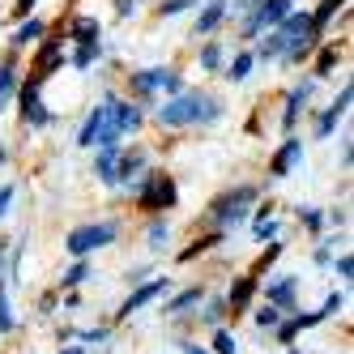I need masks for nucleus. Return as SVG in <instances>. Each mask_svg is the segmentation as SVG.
<instances>
[{
  "mask_svg": "<svg viewBox=\"0 0 354 354\" xmlns=\"http://www.w3.org/2000/svg\"><path fill=\"white\" fill-rule=\"evenodd\" d=\"M235 9H239V13H248V9H252V0H239V5H235Z\"/></svg>",
  "mask_w": 354,
  "mask_h": 354,
  "instance_id": "4c0bfd02",
  "label": "nucleus"
},
{
  "mask_svg": "<svg viewBox=\"0 0 354 354\" xmlns=\"http://www.w3.org/2000/svg\"><path fill=\"white\" fill-rule=\"evenodd\" d=\"M9 201H13V184H5V188H0V218H5V209H9Z\"/></svg>",
  "mask_w": 354,
  "mask_h": 354,
  "instance_id": "2f4dec72",
  "label": "nucleus"
},
{
  "mask_svg": "<svg viewBox=\"0 0 354 354\" xmlns=\"http://www.w3.org/2000/svg\"><path fill=\"white\" fill-rule=\"evenodd\" d=\"M248 68H252V56L243 52V56H235V60H231V68H226V77H231V82H243V77H248Z\"/></svg>",
  "mask_w": 354,
  "mask_h": 354,
  "instance_id": "4be33fe9",
  "label": "nucleus"
},
{
  "mask_svg": "<svg viewBox=\"0 0 354 354\" xmlns=\"http://www.w3.org/2000/svg\"><path fill=\"white\" fill-rule=\"evenodd\" d=\"M86 277H90V269H86V261H77V265L64 273V286H77V282H86Z\"/></svg>",
  "mask_w": 354,
  "mask_h": 354,
  "instance_id": "393cba45",
  "label": "nucleus"
},
{
  "mask_svg": "<svg viewBox=\"0 0 354 354\" xmlns=\"http://www.w3.org/2000/svg\"><path fill=\"white\" fill-rule=\"evenodd\" d=\"M133 9H137V0H120V13H124V17H129Z\"/></svg>",
  "mask_w": 354,
  "mask_h": 354,
  "instance_id": "c9c22d12",
  "label": "nucleus"
},
{
  "mask_svg": "<svg viewBox=\"0 0 354 354\" xmlns=\"http://www.w3.org/2000/svg\"><path fill=\"white\" fill-rule=\"evenodd\" d=\"M111 239H115V222H94V226H77V231L64 239V248L73 257H90L94 248H107Z\"/></svg>",
  "mask_w": 354,
  "mask_h": 354,
  "instance_id": "7ed1b4c3",
  "label": "nucleus"
},
{
  "mask_svg": "<svg viewBox=\"0 0 354 354\" xmlns=\"http://www.w3.org/2000/svg\"><path fill=\"white\" fill-rule=\"evenodd\" d=\"M133 90H137V94L180 90V73H175V68H145V73H133Z\"/></svg>",
  "mask_w": 354,
  "mask_h": 354,
  "instance_id": "423d86ee",
  "label": "nucleus"
},
{
  "mask_svg": "<svg viewBox=\"0 0 354 354\" xmlns=\"http://www.w3.org/2000/svg\"><path fill=\"white\" fill-rule=\"evenodd\" d=\"M308 94H312V86H299V90L290 94V107H286V115H282V124H286V129H290V124H295V115H299V107H303V103H308Z\"/></svg>",
  "mask_w": 354,
  "mask_h": 354,
  "instance_id": "a211bd4d",
  "label": "nucleus"
},
{
  "mask_svg": "<svg viewBox=\"0 0 354 354\" xmlns=\"http://www.w3.org/2000/svg\"><path fill=\"white\" fill-rule=\"evenodd\" d=\"M77 145H120V129H115V120H111V103L103 98V107H94L90 120H86V129L77 133Z\"/></svg>",
  "mask_w": 354,
  "mask_h": 354,
  "instance_id": "f03ea898",
  "label": "nucleus"
},
{
  "mask_svg": "<svg viewBox=\"0 0 354 354\" xmlns=\"http://www.w3.org/2000/svg\"><path fill=\"white\" fill-rule=\"evenodd\" d=\"M299 158H303V141H295V137H290V141L282 145V154L273 158V175H277V180H282V175H286V171H290V167H295Z\"/></svg>",
  "mask_w": 354,
  "mask_h": 354,
  "instance_id": "ddd939ff",
  "label": "nucleus"
},
{
  "mask_svg": "<svg viewBox=\"0 0 354 354\" xmlns=\"http://www.w3.org/2000/svg\"><path fill=\"white\" fill-rule=\"evenodd\" d=\"M162 290H167V277H154V282H145L137 295H129V303H124V312H120V316H133V312H141L145 303H154Z\"/></svg>",
  "mask_w": 354,
  "mask_h": 354,
  "instance_id": "9d476101",
  "label": "nucleus"
},
{
  "mask_svg": "<svg viewBox=\"0 0 354 354\" xmlns=\"http://www.w3.org/2000/svg\"><path fill=\"white\" fill-rule=\"evenodd\" d=\"M222 115V107L205 94H175L171 103L158 107V120L167 129H184V124H214Z\"/></svg>",
  "mask_w": 354,
  "mask_h": 354,
  "instance_id": "f257e3e1",
  "label": "nucleus"
},
{
  "mask_svg": "<svg viewBox=\"0 0 354 354\" xmlns=\"http://www.w3.org/2000/svg\"><path fill=\"white\" fill-rule=\"evenodd\" d=\"M39 35H43V21H26V26L13 35V43H17V47H26V43H35Z\"/></svg>",
  "mask_w": 354,
  "mask_h": 354,
  "instance_id": "412c9836",
  "label": "nucleus"
},
{
  "mask_svg": "<svg viewBox=\"0 0 354 354\" xmlns=\"http://www.w3.org/2000/svg\"><path fill=\"white\" fill-rule=\"evenodd\" d=\"M218 60H222V47H218V43H209L205 52H201V64H205V68H218Z\"/></svg>",
  "mask_w": 354,
  "mask_h": 354,
  "instance_id": "bb28decb",
  "label": "nucleus"
},
{
  "mask_svg": "<svg viewBox=\"0 0 354 354\" xmlns=\"http://www.w3.org/2000/svg\"><path fill=\"white\" fill-rule=\"evenodd\" d=\"M60 354H82V350H77V346H68V350H60Z\"/></svg>",
  "mask_w": 354,
  "mask_h": 354,
  "instance_id": "58836bf2",
  "label": "nucleus"
},
{
  "mask_svg": "<svg viewBox=\"0 0 354 354\" xmlns=\"http://www.w3.org/2000/svg\"><path fill=\"white\" fill-rule=\"evenodd\" d=\"M350 269H354V261H350V257H342V261H337V273H342V277H350Z\"/></svg>",
  "mask_w": 354,
  "mask_h": 354,
  "instance_id": "72a5a7b5",
  "label": "nucleus"
},
{
  "mask_svg": "<svg viewBox=\"0 0 354 354\" xmlns=\"http://www.w3.org/2000/svg\"><path fill=\"white\" fill-rule=\"evenodd\" d=\"M252 290H257V277H239V286L231 290V299H226V308L243 312V308H248V299H252Z\"/></svg>",
  "mask_w": 354,
  "mask_h": 354,
  "instance_id": "2eb2a0df",
  "label": "nucleus"
},
{
  "mask_svg": "<svg viewBox=\"0 0 354 354\" xmlns=\"http://www.w3.org/2000/svg\"><path fill=\"white\" fill-rule=\"evenodd\" d=\"M205 316H209V320H222V316H226V303H222V299H214V308H209Z\"/></svg>",
  "mask_w": 354,
  "mask_h": 354,
  "instance_id": "473e14b6",
  "label": "nucleus"
},
{
  "mask_svg": "<svg viewBox=\"0 0 354 354\" xmlns=\"http://www.w3.org/2000/svg\"><path fill=\"white\" fill-rule=\"evenodd\" d=\"M192 303H201V286L184 290L180 299H171V303H167V312H184V308H192Z\"/></svg>",
  "mask_w": 354,
  "mask_h": 354,
  "instance_id": "aec40b11",
  "label": "nucleus"
},
{
  "mask_svg": "<svg viewBox=\"0 0 354 354\" xmlns=\"http://www.w3.org/2000/svg\"><path fill=\"white\" fill-rule=\"evenodd\" d=\"M214 346H218V354H235V337L226 333V328H222V333L214 337Z\"/></svg>",
  "mask_w": 354,
  "mask_h": 354,
  "instance_id": "cd10ccee",
  "label": "nucleus"
},
{
  "mask_svg": "<svg viewBox=\"0 0 354 354\" xmlns=\"http://www.w3.org/2000/svg\"><path fill=\"white\" fill-rule=\"evenodd\" d=\"M290 295H295V282L286 277V282H277L273 290H269V299H277V303H290Z\"/></svg>",
  "mask_w": 354,
  "mask_h": 354,
  "instance_id": "a878e982",
  "label": "nucleus"
},
{
  "mask_svg": "<svg viewBox=\"0 0 354 354\" xmlns=\"http://www.w3.org/2000/svg\"><path fill=\"white\" fill-rule=\"evenodd\" d=\"M286 13H290V0H265V5L257 9V17L248 21V35H257L261 26H277Z\"/></svg>",
  "mask_w": 354,
  "mask_h": 354,
  "instance_id": "0eeeda50",
  "label": "nucleus"
},
{
  "mask_svg": "<svg viewBox=\"0 0 354 354\" xmlns=\"http://www.w3.org/2000/svg\"><path fill=\"white\" fill-rule=\"evenodd\" d=\"M21 120H26V124H35V129H43V124L52 120V115L43 111V98H39V82H30L26 90H21Z\"/></svg>",
  "mask_w": 354,
  "mask_h": 354,
  "instance_id": "6e6552de",
  "label": "nucleus"
},
{
  "mask_svg": "<svg viewBox=\"0 0 354 354\" xmlns=\"http://www.w3.org/2000/svg\"><path fill=\"white\" fill-rule=\"evenodd\" d=\"M333 64H337V52H333V47H328V52L320 56V64H316V73H320V77H324V73L333 68Z\"/></svg>",
  "mask_w": 354,
  "mask_h": 354,
  "instance_id": "c85d7f7f",
  "label": "nucleus"
},
{
  "mask_svg": "<svg viewBox=\"0 0 354 354\" xmlns=\"http://www.w3.org/2000/svg\"><path fill=\"white\" fill-rule=\"evenodd\" d=\"M257 320H261V324H277V312H273V308H265V312H261Z\"/></svg>",
  "mask_w": 354,
  "mask_h": 354,
  "instance_id": "f704fd0d",
  "label": "nucleus"
},
{
  "mask_svg": "<svg viewBox=\"0 0 354 354\" xmlns=\"http://www.w3.org/2000/svg\"><path fill=\"white\" fill-rule=\"evenodd\" d=\"M107 103H111V120H115L120 137H124V133H137V129H141V111H137L133 103H120V98H107Z\"/></svg>",
  "mask_w": 354,
  "mask_h": 354,
  "instance_id": "1a4fd4ad",
  "label": "nucleus"
},
{
  "mask_svg": "<svg viewBox=\"0 0 354 354\" xmlns=\"http://www.w3.org/2000/svg\"><path fill=\"white\" fill-rule=\"evenodd\" d=\"M115 171H120V145H103V149H98V162H94V175L103 184H120Z\"/></svg>",
  "mask_w": 354,
  "mask_h": 354,
  "instance_id": "9b49d317",
  "label": "nucleus"
},
{
  "mask_svg": "<svg viewBox=\"0 0 354 354\" xmlns=\"http://www.w3.org/2000/svg\"><path fill=\"white\" fill-rule=\"evenodd\" d=\"M342 5H346V0H320V9H316V17H312V30H316V39H320V30L328 26V17H333Z\"/></svg>",
  "mask_w": 354,
  "mask_h": 354,
  "instance_id": "dca6fc26",
  "label": "nucleus"
},
{
  "mask_svg": "<svg viewBox=\"0 0 354 354\" xmlns=\"http://www.w3.org/2000/svg\"><path fill=\"white\" fill-rule=\"evenodd\" d=\"M145 167V158L141 154H129V158H120V171H115V180H133V175Z\"/></svg>",
  "mask_w": 354,
  "mask_h": 354,
  "instance_id": "6ab92c4d",
  "label": "nucleus"
},
{
  "mask_svg": "<svg viewBox=\"0 0 354 354\" xmlns=\"http://www.w3.org/2000/svg\"><path fill=\"white\" fill-rule=\"evenodd\" d=\"M13 328V312H9V295H5V277H0V333Z\"/></svg>",
  "mask_w": 354,
  "mask_h": 354,
  "instance_id": "5701e85b",
  "label": "nucleus"
},
{
  "mask_svg": "<svg viewBox=\"0 0 354 354\" xmlns=\"http://www.w3.org/2000/svg\"><path fill=\"white\" fill-rule=\"evenodd\" d=\"M13 9H17V13H30V9H35V0H17Z\"/></svg>",
  "mask_w": 354,
  "mask_h": 354,
  "instance_id": "e433bc0d",
  "label": "nucleus"
},
{
  "mask_svg": "<svg viewBox=\"0 0 354 354\" xmlns=\"http://www.w3.org/2000/svg\"><path fill=\"white\" fill-rule=\"evenodd\" d=\"M222 17H226V0H209V9L196 17V35H209V30L218 26V21H222Z\"/></svg>",
  "mask_w": 354,
  "mask_h": 354,
  "instance_id": "4468645a",
  "label": "nucleus"
},
{
  "mask_svg": "<svg viewBox=\"0 0 354 354\" xmlns=\"http://www.w3.org/2000/svg\"><path fill=\"white\" fill-rule=\"evenodd\" d=\"M192 5H201V0H162V17H175V13H184V9H192Z\"/></svg>",
  "mask_w": 354,
  "mask_h": 354,
  "instance_id": "b1692460",
  "label": "nucleus"
},
{
  "mask_svg": "<svg viewBox=\"0 0 354 354\" xmlns=\"http://www.w3.org/2000/svg\"><path fill=\"white\" fill-rule=\"evenodd\" d=\"M346 107H350V86L342 90V98H337V103H333V107H328V111L320 115V124H316V133H320V137H328V133H333V129H337V120L346 115Z\"/></svg>",
  "mask_w": 354,
  "mask_h": 354,
  "instance_id": "f8f14e48",
  "label": "nucleus"
},
{
  "mask_svg": "<svg viewBox=\"0 0 354 354\" xmlns=\"http://www.w3.org/2000/svg\"><path fill=\"white\" fill-rule=\"evenodd\" d=\"M149 248H167V226H162V222L149 231Z\"/></svg>",
  "mask_w": 354,
  "mask_h": 354,
  "instance_id": "c756f323",
  "label": "nucleus"
},
{
  "mask_svg": "<svg viewBox=\"0 0 354 354\" xmlns=\"http://www.w3.org/2000/svg\"><path fill=\"white\" fill-rule=\"evenodd\" d=\"M137 201H141L145 214H162V209H171V205H175V180H171V175H149L145 188L137 192Z\"/></svg>",
  "mask_w": 354,
  "mask_h": 354,
  "instance_id": "20e7f679",
  "label": "nucleus"
},
{
  "mask_svg": "<svg viewBox=\"0 0 354 354\" xmlns=\"http://www.w3.org/2000/svg\"><path fill=\"white\" fill-rule=\"evenodd\" d=\"M188 354H205V350H201V346H188Z\"/></svg>",
  "mask_w": 354,
  "mask_h": 354,
  "instance_id": "ea45409f",
  "label": "nucleus"
},
{
  "mask_svg": "<svg viewBox=\"0 0 354 354\" xmlns=\"http://www.w3.org/2000/svg\"><path fill=\"white\" fill-rule=\"evenodd\" d=\"M13 90V68H5V64H0V98H5Z\"/></svg>",
  "mask_w": 354,
  "mask_h": 354,
  "instance_id": "7c9ffc66",
  "label": "nucleus"
},
{
  "mask_svg": "<svg viewBox=\"0 0 354 354\" xmlns=\"http://www.w3.org/2000/svg\"><path fill=\"white\" fill-rule=\"evenodd\" d=\"M257 201V188H235V192H226L222 201H214V218L222 222V226H231V222H243L248 218V205Z\"/></svg>",
  "mask_w": 354,
  "mask_h": 354,
  "instance_id": "39448f33",
  "label": "nucleus"
},
{
  "mask_svg": "<svg viewBox=\"0 0 354 354\" xmlns=\"http://www.w3.org/2000/svg\"><path fill=\"white\" fill-rule=\"evenodd\" d=\"M73 39L77 43H98V21L94 17H77L73 21Z\"/></svg>",
  "mask_w": 354,
  "mask_h": 354,
  "instance_id": "f3484780",
  "label": "nucleus"
}]
</instances>
